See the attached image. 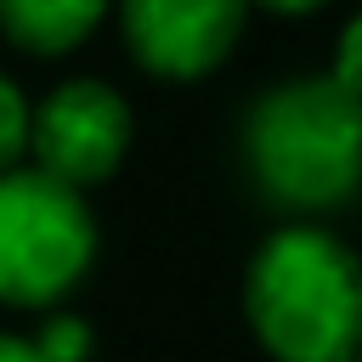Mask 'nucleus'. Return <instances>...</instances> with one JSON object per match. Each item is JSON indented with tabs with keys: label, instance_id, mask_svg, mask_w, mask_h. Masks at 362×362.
I'll use <instances>...</instances> for the list:
<instances>
[{
	"label": "nucleus",
	"instance_id": "obj_1",
	"mask_svg": "<svg viewBox=\"0 0 362 362\" xmlns=\"http://www.w3.org/2000/svg\"><path fill=\"white\" fill-rule=\"evenodd\" d=\"M243 305L277 362H351L362 351V260L322 226L272 232L249 260Z\"/></svg>",
	"mask_w": 362,
	"mask_h": 362
},
{
	"label": "nucleus",
	"instance_id": "obj_2",
	"mask_svg": "<svg viewBox=\"0 0 362 362\" xmlns=\"http://www.w3.org/2000/svg\"><path fill=\"white\" fill-rule=\"evenodd\" d=\"M260 192L283 209H334L362 187V96L334 74L272 85L243 124Z\"/></svg>",
	"mask_w": 362,
	"mask_h": 362
},
{
	"label": "nucleus",
	"instance_id": "obj_3",
	"mask_svg": "<svg viewBox=\"0 0 362 362\" xmlns=\"http://www.w3.org/2000/svg\"><path fill=\"white\" fill-rule=\"evenodd\" d=\"M90 255H96V226L74 187L40 170L0 175V300L6 305H51L79 283Z\"/></svg>",
	"mask_w": 362,
	"mask_h": 362
},
{
	"label": "nucleus",
	"instance_id": "obj_4",
	"mask_svg": "<svg viewBox=\"0 0 362 362\" xmlns=\"http://www.w3.org/2000/svg\"><path fill=\"white\" fill-rule=\"evenodd\" d=\"M34 170L62 187H90L119 170L130 147V107L102 79H68L28 113Z\"/></svg>",
	"mask_w": 362,
	"mask_h": 362
},
{
	"label": "nucleus",
	"instance_id": "obj_5",
	"mask_svg": "<svg viewBox=\"0 0 362 362\" xmlns=\"http://www.w3.org/2000/svg\"><path fill=\"white\" fill-rule=\"evenodd\" d=\"M249 0H124V40L153 74H204L238 40Z\"/></svg>",
	"mask_w": 362,
	"mask_h": 362
},
{
	"label": "nucleus",
	"instance_id": "obj_6",
	"mask_svg": "<svg viewBox=\"0 0 362 362\" xmlns=\"http://www.w3.org/2000/svg\"><path fill=\"white\" fill-rule=\"evenodd\" d=\"M107 0H0V28L28 51H68L102 23Z\"/></svg>",
	"mask_w": 362,
	"mask_h": 362
},
{
	"label": "nucleus",
	"instance_id": "obj_7",
	"mask_svg": "<svg viewBox=\"0 0 362 362\" xmlns=\"http://www.w3.org/2000/svg\"><path fill=\"white\" fill-rule=\"evenodd\" d=\"M34 351H40V362H85L90 328H85L79 317H51V322L34 334Z\"/></svg>",
	"mask_w": 362,
	"mask_h": 362
},
{
	"label": "nucleus",
	"instance_id": "obj_8",
	"mask_svg": "<svg viewBox=\"0 0 362 362\" xmlns=\"http://www.w3.org/2000/svg\"><path fill=\"white\" fill-rule=\"evenodd\" d=\"M23 147H28V102H23V90L0 74V175L17 164Z\"/></svg>",
	"mask_w": 362,
	"mask_h": 362
},
{
	"label": "nucleus",
	"instance_id": "obj_9",
	"mask_svg": "<svg viewBox=\"0 0 362 362\" xmlns=\"http://www.w3.org/2000/svg\"><path fill=\"white\" fill-rule=\"evenodd\" d=\"M334 79L345 85V90H356L362 96V11L345 23V34H339V62H334Z\"/></svg>",
	"mask_w": 362,
	"mask_h": 362
},
{
	"label": "nucleus",
	"instance_id": "obj_10",
	"mask_svg": "<svg viewBox=\"0 0 362 362\" xmlns=\"http://www.w3.org/2000/svg\"><path fill=\"white\" fill-rule=\"evenodd\" d=\"M0 362H40V351L23 334H0Z\"/></svg>",
	"mask_w": 362,
	"mask_h": 362
},
{
	"label": "nucleus",
	"instance_id": "obj_11",
	"mask_svg": "<svg viewBox=\"0 0 362 362\" xmlns=\"http://www.w3.org/2000/svg\"><path fill=\"white\" fill-rule=\"evenodd\" d=\"M260 6H272V11H317L322 0H260Z\"/></svg>",
	"mask_w": 362,
	"mask_h": 362
},
{
	"label": "nucleus",
	"instance_id": "obj_12",
	"mask_svg": "<svg viewBox=\"0 0 362 362\" xmlns=\"http://www.w3.org/2000/svg\"><path fill=\"white\" fill-rule=\"evenodd\" d=\"M351 362H362V351H356V356H351Z\"/></svg>",
	"mask_w": 362,
	"mask_h": 362
}]
</instances>
